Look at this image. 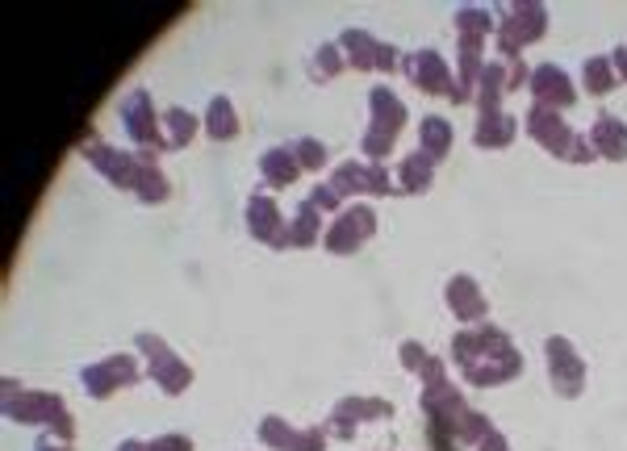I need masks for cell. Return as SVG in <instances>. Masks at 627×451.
Segmentation results:
<instances>
[{
	"label": "cell",
	"mask_w": 627,
	"mask_h": 451,
	"mask_svg": "<svg viewBox=\"0 0 627 451\" xmlns=\"http://www.w3.org/2000/svg\"><path fill=\"white\" fill-rule=\"evenodd\" d=\"M138 347H143V351L151 355V376H155L159 385H164V393H172V397L184 393V385L193 381V372L184 368V364L176 360V355L168 351V343H159L155 335H138Z\"/></svg>",
	"instance_id": "obj_10"
},
{
	"label": "cell",
	"mask_w": 627,
	"mask_h": 451,
	"mask_svg": "<svg viewBox=\"0 0 627 451\" xmlns=\"http://www.w3.org/2000/svg\"><path fill=\"white\" fill-rule=\"evenodd\" d=\"M293 435H297V431H289L281 418H264V422H260V439H264L272 451H289Z\"/></svg>",
	"instance_id": "obj_33"
},
{
	"label": "cell",
	"mask_w": 627,
	"mask_h": 451,
	"mask_svg": "<svg viewBox=\"0 0 627 451\" xmlns=\"http://www.w3.org/2000/svg\"><path fill=\"white\" fill-rule=\"evenodd\" d=\"M331 188H335L339 197H356V193H381V197H389L398 184H393V176L381 168V163H356V159H347V163H339V168H335Z\"/></svg>",
	"instance_id": "obj_5"
},
{
	"label": "cell",
	"mask_w": 627,
	"mask_h": 451,
	"mask_svg": "<svg viewBox=\"0 0 627 451\" xmlns=\"http://www.w3.org/2000/svg\"><path fill=\"white\" fill-rule=\"evenodd\" d=\"M339 201H343V197L335 193V188H331V184H318V188H314V193H310V205H314L318 213H331V209H339Z\"/></svg>",
	"instance_id": "obj_37"
},
{
	"label": "cell",
	"mask_w": 627,
	"mask_h": 451,
	"mask_svg": "<svg viewBox=\"0 0 627 451\" xmlns=\"http://www.w3.org/2000/svg\"><path fill=\"white\" fill-rule=\"evenodd\" d=\"M343 55H339V46H318V55H314V63H310V76L314 80H331V76H339L343 71Z\"/></svg>",
	"instance_id": "obj_32"
},
{
	"label": "cell",
	"mask_w": 627,
	"mask_h": 451,
	"mask_svg": "<svg viewBox=\"0 0 627 451\" xmlns=\"http://www.w3.org/2000/svg\"><path fill=\"white\" fill-rule=\"evenodd\" d=\"M515 117H506L502 109L498 113H481L477 117V130H473V142L485 151H498V147H510V138H515Z\"/></svg>",
	"instance_id": "obj_19"
},
{
	"label": "cell",
	"mask_w": 627,
	"mask_h": 451,
	"mask_svg": "<svg viewBox=\"0 0 627 451\" xmlns=\"http://www.w3.org/2000/svg\"><path fill=\"white\" fill-rule=\"evenodd\" d=\"M134 193H138V201H147V205H155V201H164V197H168V180H164V172L155 168L151 151L143 155V168H138V184H134Z\"/></svg>",
	"instance_id": "obj_27"
},
{
	"label": "cell",
	"mask_w": 627,
	"mask_h": 451,
	"mask_svg": "<svg viewBox=\"0 0 627 451\" xmlns=\"http://www.w3.org/2000/svg\"><path fill=\"white\" fill-rule=\"evenodd\" d=\"M498 26H494V17L485 13V9H477V5H469V9H460L456 13V34L460 38H469V42H485Z\"/></svg>",
	"instance_id": "obj_28"
},
{
	"label": "cell",
	"mask_w": 627,
	"mask_h": 451,
	"mask_svg": "<svg viewBox=\"0 0 627 451\" xmlns=\"http://www.w3.org/2000/svg\"><path fill=\"white\" fill-rule=\"evenodd\" d=\"M368 109H373V126H368V130H381V134L398 138V130L406 126V105L393 97V88L377 84L373 92H368Z\"/></svg>",
	"instance_id": "obj_18"
},
{
	"label": "cell",
	"mask_w": 627,
	"mask_h": 451,
	"mask_svg": "<svg viewBox=\"0 0 627 451\" xmlns=\"http://www.w3.org/2000/svg\"><path fill=\"white\" fill-rule=\"evenodd\" d=\"M452 355L464 372V381H473V385H502L510 376H519V368H523L515 343H510L502 330H494L490 322H477L473 330L456 335Z\"/></svg>",
	"instance_id": "obj_1"
},
{
	"label": "cell",
	"mask_w": 627,
	"mask_h": 451,
	"mask_svg": "<svg viewBox=\"0 0 627 451\" xmlns=\"http://www.w3.org/2000/svg\"><path fill=\"white\" fill-rule=\"evenodd\" d=\"M118 451H151V443H134V439H130V443H122Z\"/></svg>",
	"instance_id": "obj_45"
},
{
	"label": "cell",
	"mask_w": 627,
	"mask_h": 451,
	"mask_svg": "<svg viewBox=\"0 0 627 451\" xmlns=\"http://www.w3.org/2000/svg\"><path fill=\"white\" fill-rule=\"evenodd\" d=\"M289 451H327V431L322 426H310V431H297Z\"/></svg>",
	"instance_id": "obj_35"
},
{
	"label": "cell",
	"mask_w": 627,
	"mask_h": 451,
	"mask_svg": "<svg viewBox=\"0 0 627 451\" xmlns=\"http://www.w3.org/2000/svg\"><path fill=\"white\" fill-rule=\"evenodd\" d=\"M548 351V372H552V389L561 397H577L586 385V364L577 360V351L569 339H548L544 343Z\"/></svg>",
	"instance_id": "obj_6"
},
{
	"label": "cell",
	"mask_w": 627,
	"mask_h": 451,
	"mask_svg": "<svg viewBox=\"0 0 627 451\" xmlns=\"http://www.w3.org/2000/svg\"><path fill=\"white\" fill-rule=\"evenodd\" d=\"M260 172H264V180H268L272 188H285V184H293V180H297L301 163H297V155H293V151L272 147V151L260 159Z\"/></svg>",
	"instance_id": "obj_22"
},
{
	"label": "cell",
	"mask_w": 627,
	"mask_h": 451,
	"mask_svg": "<svg viewBox=\"0 0 627 451\" xmlns=\"http://www.w3.org/2000/svg\"><path fill=\"white\" fill-rule=\"evenodd\" d=\"M527 88H531V97H536V105H544V109H569L577 101L573 80L556 63H540L536 71H531Z\"/></svg>",
	"instance_id": "obj_8"
},
{
	"label": "cell",
	"mask_w": 627,
	"mask_h": 451,
	"mask_svg": "<svg viewBox=\"0 0 627 451\" xmlns=\"http://www.w3.org/2000/svg\"><path fill=\"white\" fill-rule=\"evenodd\" d=\"M373 230H377V213L368 209V205H347L339 218L331 222V230L322 234V243H327V251L335 255H347V251H356L364 239H373Z\"/></svg>",
	"instance_id": "obj_4"
},
{
	"label": "cell",
	"mask_w": 627,
	"mask_h": 451,
	"mask_svg": "<svg viewBox=\"0 0 627 451\" xmlns=\"http://www.w3.org/2000/svg\"><path fill=\"white\" fill-rule=\"evenodd\" d=\"M247 230H251L260 243H272V247H281V251L289 247L285 230H281V213H276L272 197H251V201H247Z\"/></svg>",
	"instance_id": "obj_15"
},
{
	"label": "cell",
	"mask_w": 627,
	"mask_h": 451,
	"mask_svg": "<svg viewBox=\"0 0 627 451\" xmlns=\"http://www.w3.org/2000/svg\"><path fill=\"white\" fill-rule=\"evenodd\" d=\"M84 155L97 163V168H101L113 184H118V188H134V184H138V168H143V159H130L126 151H109L105 142H88Z\"/></svg>",
	"instance_id": "obj_14"
},
{
	"label": "cell",
	"mask_w": 627,
	"mask_h": 451,
	"mask_svg": "<svg viewBox=\"0 0 627 451\" xmlns=\"http://www.w3.org/2000/svg\"><path fill=\"white\" fill-rule=\"evenodd\" d=\"M339 46H343L347 63H352L356 71H377V51H381V42H377L373 34H364V30H347V34L339 38Z\"/></svg>",
	"instance_id": "obj_21"
},
{
	"label": "cell",
	"mask_w": 627,
	"mask_h": 451,
	"mask_svg": "<svg viewBox=\"0 0 627 451\" xmlns=\"http://www.w3.org/2000/svg\"><path fill=\"white\" fill-rule=\"evenodd\" d=\"M5 410H9V418H17V422H51L63 439L76 435L72 418H67V406H63L55 393H21V389L9 381V385H5Z\"/></svg>",
	"instance_id": "obj_2"
},
{
	"label": "cell",
	"mask_w": 627,
	"mask_h": 451,
	"mask_svg": "<svg viewBox=\"0 0 627 451\" xmlns=\"http://www.w3.org/2000/svg\"><path fill=\"white\" fill-rule=\"evenodd\" d=\"M527 134L536 138V142H544V147L556 155V159H565L569 155V142H573V130L565 126V117H561V109H544V105H536L527 113Z\"/></svg>",
	"instance_id": "obj_12"
},
{
	"label": "cell",
	"mask_w": 627,
	"mask_h": 451,
	"mask_svg": "<svg viewBox=\"0 0 627 451\" xmlns=\"http://www.w3.org/2000/svg\"><path fill=\"white\" fill-rule=\"evenodd\" d=\"M406 76H410V84L414 88H423V92H452V71H448V63L439 59L435 51H414L410 59H406Z\"/></svg>",
	"instance_id": "obj_13"
},
{
	"label": "cell",
	"mask_w": 627,
	"mask_h": 451,
	"mask_svg": "<svg viewBox=\"0 0 627 451\" xmlns=\"http://www.w3.org/2000/svg\"><path fill=\"white\" fill-rule=\"evenodd\" d=\"M448 310L456 318H464V322H481L490 305H485V297H481L473 276H452L448 280Z\"/></svg>",
	"instance_id": "obj_17"
},
{
	"label": "cell",
	"mask_w": 627,
	"mask_h": 451,
	"mask_svg": "<svg viewBox=\"0 0 627 451\" xmlns=\"http://www.w3.org/2000/svg\"><path fill=\"white\" fill-rule=\"evenodd\" d=\"M377 71H398V46L381 42V51H377Z\"/></svg>",
	"instance_id": "obj_41"
},
{
	"label": "cell",
	"mask_w": 627,
	"mask_h": 451,
	"mask_svg": "<svg viewBox=\"0 0 627 451\" xmlns=\"http://www.w3.org/2000/svg\"><path fill=\"white\" fill-rule=\"evenodd\" d=\"M122 126L134 142H143V147H168V138L159 134V117L151 113V97L143 88H134L122 101Z\"/></svg>",
	"instance_id": "obj_7"
},
{
	"label": "cell",
	"mask_w": 627,
	"mask_h": 451,
	"mask_svg": "<svg viewBox=\"0 0 627 451\" xmlns=\"http://www.w3.org/2000/svg\"><path fill=\"white\" fill-rule=\"evenodd\" d=\"M318 234H322V213L306 201V205L297 209L293 226L285 230V239H289V247H310V243H318Z\"/></svg>",
	"instance_id": "obj_26"
},
{
	"label": "cell",
	"mask_w": 627,
	"mask_h": 451,
	"mask_svg": "<svg viewBox=\"0 0 627 451\" xmlns=\"http://www.w3.org/2000/svg\"><path fill=\"white\" fill-rule=\"evenodd\" d=\"M477 447H481V451H510V447H506V435H498V431H490Z\"/></svg>",
	"instance_id": "obj_42"
},
{
	"label": "cell",
	"mask_w": 627,
	"mask_h": 451,
	"mask_svg": "<svg viewBox=\"0 0 627 451\" xmlns=\"http://www.w3.org/2000/svg\"><path fill=\"white\" fill-rule=\"evenodd\" d=\"M494 431V426H490V418H485V414H473V410H464L452 426H448V435L456 439V443H481L485 435H490Z\"/></svg>",
	"instance_id": "obj_29"
},
{
	"label": "cell",
	"mask_w": 627,
	"mask_h": 451,
	"mask_svg": "<svg viewBox=\"0 0 627 451\" xmlns=\"http://www.w3.org/2000/svg\"><path fill=\"white\" fill-rule=\"evenodd\" d=\"M205 130L214 142H226L239 134V117H235V105H230L226 97H214L209 101V113H205Z\"/></svg>",
	"instance_id": "obj_24"
},
{
	"label": "cell",
	"mask_w": 627,
	"mask_h": 451,
	"mask_svg": "<svg viewBox=\"0 0 627 451\" xmlns=\"http://www.w3.org/2000/svg\"><path fill=\"white\" fill-rule=\"evenodd\" d=\"M293 155H297L301 168H310V172H318L322 163H327V147H322L318 138H301L297 147H293Z\"/></svg>",
	"instance_id": "obj_34"
},
{
	"label": "cell",
	"mask_w": 627,
	"mask_h": 451,
	"mask_svg": "<svg viewBox=\"0 0 627 451\" xmlns=\"http://www.w3.org/2000/svg\"><path fill=\"white\" fill-rule=\"evenodd\" d=\"M548 30V9L544 5H510L506 17L498 21V51L506 59H519V51L527 42H536Z\"/></svg>",
	"instance_id": "obj_3"
},
{
	"label": "cell",
	"mask_w": 627,
	"mask_h": 451,
	"mask_svg": "<svg viewBox=\"0 0 627 451\" xmlns=\"http://www.w3.org/2000/svg\"><path fill=\"white\" fill-rule=\"evenodd\" d=\"M134 381H138V364L130 360V355H109V360L84 368L88 397H109V393H118L122 385H134Z\"/></svg>",
	"instance_id": "obj_9"
},
{
	"label": "cell",
	"mask_w": 627,
	"mask_h": 451,
	"mask_svg": "<svg viewBox=\"0 0 627 451\" xmlns=\"http://www.w3.org/2000/svg\"><path fill=\"white\" fill-rule=\"evenodd\" d=\"M502 92H510L506 67H502V63H485L481 80H477V97H473V105H477L481 113H498V101H502Z\"/></svg>",
	"instance_id": "obj_20"
},
{
	"label": "cell",
	"mask_w": 627,
	"mask_h": 451,
	"mask_svg": "<svg viewBox=\"0 0 627 451\" xmlns=\"http://www.w3.org/2000/svg\"><path fill=\"white\" fill-rule=\"evenodd\" d=\"M611 67H615V76L627 80V46H619V51L611 55Z\"/></svg>",
	"instance_id": "obj_43"
},
{
	"label": "cell",
	"mask_w": 627,
	"mask_h": 451,
	"mask_svg": "<svg viewBox=\"0 0 627 451\" xmlns=\"http://www.w3.org/2000/svg\"><path fill=\"white\" fill-rule=\"evenodd\" d=\"M590 147H594V155H607V159L623 163V159H627V122H619V117H611V113L594 117V126H590Z\"/></svg>",
	"instance_id": "obj_16"
},
{
	"label": "cell",
	"mask_w": 627,
	"mask_h": 451,
	"mask_svg": "<svg viewBox=\"0 0 627 451\" xmlns=\"http://www.w3.org/2000/svg\"><path fill=\"white\" fill-rule=\"evenodd\" d=\"M619 84L611 59H586V88L594 92V97H607V92Z\"/></svg>",
	"instance_id": "obj_30"
},
{
	"label": "cell",
	"mask_w": 627,
	"mask_h": 451,
	"mask_svg": "<svg viewBox=\"0 0 627 451\" xmlns=\"http://www.w3.org/2000/svg\"><path fill=\"white\" fill-rule=\"evenodd\" d=\"M569 163H590L594 159V147H590V138H577L573 134V142H569V155H565Z\"/></svg>",
	"instance_id": "obj_39"
},
{
	"label": "cell",
	"mask_w": 627,
	"mask_h": 451,
	"mask_svg": "<svg viewBox=\"0 0 627 451\" xmlns=\"http://www.w3.org/2000/svg\"><path fill=\"white\" fill-rule=\"evenodd\" d=\"M418 142H423V155L435 163L444 159L452 151V126L444 122V117H427L423 126H418Z\"/></svg>",
	"instance_id": "obj_25"
},
{
	"label": "cell",
	"mask_w": 627,
	"mask_h": 451,
	"mask_svg": "<svg viewBox=\"0 0 627 451\" xmlns=\"http://www.w3.org/2000/svg\"><path fill=\"white\" fill-rule=\"evenodd\" d=\"M151 451H193V443L184 439V435H164V439H155Z\"/></svg>",
	"instance_id": "obj_40"
},
{
	"label": "cell",
	"mask_w": 627,
	"mask_h": 451,
	"mask_svg": "<svg viewBox=\"0 0 627 451\" xmlns=\"http://www.w3.org/2000/svg\"><path fill=\"white\" fill-rule=\"evenodd\" d=\"M34 451H72V447H67V443H55V439H42Z\"/></svg>",
	"instance_id": "obj_44"
},
{
	"label": "cell",
	"mask_w": 627,
	"mask_h": 451,
	"mask_svg": "<svg viewBox=\"0 0 627 451\" xmlns=\"http://www.w3.org/2000/svg\"><path fill=\"white\" fill-rule=\"evenodd\" d=\"M389 151H393V134H381V130H368L364 134V155L373 159V163H381Z\"/></svg>",
	"instance_id": "obj_36"
},
{
	"label": "cell",
	"mask_w": 627,
	"mask_h": 451,
	"mask_svg": "<svg viewBox=\"0 0 627 451\" xmlns=\"http://www.w3.org/2000/svg\"><path fill=\"white\" fill-rule=\"evenodd\" d=\"M431 180H435V168H431V159L423 151L402 159V168H398V188H402V193H427Z\"/></svg>",
	"instance_id": "obj_23"
},
{
	"label": "cell",
	"mask_w": 627,
	"mask_h": 451,
	"mask_svg": "<svg viewBox=\"0 0 627 451\" xmlns=\"http://www.w3.org/2000/svg\"><path fill=\"white\" fill-rule=\"evenodd\" d=\"M164 126H168V147H184V142H193V134H197V117L184 109H168Z\"/></svg>",
	"instance_id": "obj_31"
},
{
	"label": "cell",
	"mask_w": 627,
	"mask_h": 451,
	"mask_svg": "<svg viewBox=\"0 0 627 451\" xmlns=\"http://www.w3.org/2000/svg\"><path fill=\"white\" fill-rule=\"evenodd\" d=\"M427 360H431V355H427L423 347H418L414 339H410V343H402V364H406L410 372H423V368H427Z\"/></svg>",
	"instance_id": "obj_38"
},
{
	"label": "cell",
	"mask_w": 627,
	"mask_h": 451,
	"mask_svg": "<svg viewBox=\"0 0 627 451\" xmlns=\"http://www.w3.org/2000/svg\"><path fill=\"white\" fill-rule=\"evenodd\" d=\"M381 418H393L389 401H377V397H347V401H339L335 414H331V435L352 439L356 422H381Z\"/></svg>",
	"instance_id": "obj_11"
}]
</instances>
